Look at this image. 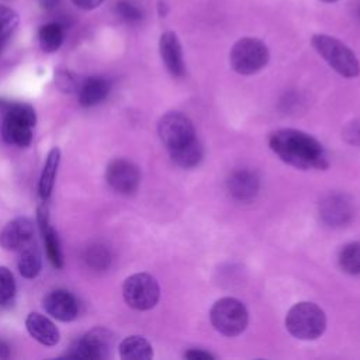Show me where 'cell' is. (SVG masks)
I'll list each match as a JSON object with an SVG mask.
<instances>
[{
  "mask_svg": "<svg viewBox=\"0 0 360 360\" xmlns=\"http://www.w3.org/2000/svg\"><path fill=\"white\" fill-rule=\"evenodd\" d=\"M269 146L283 162L297 169H326L329 166L322 143L298 129L283 128L274 131L269 138Z\"/></svg>",
  "mask_w": 360,
  "mask_h": 360,
  "instance_id": "6da1fadb",
  "label": "cell"
},
{
  "mask_svg": "<svg viewBox=\"0 0 360 360\" xmlns=\"http://www.w3.org/2000/svg\"><path fill=\"white\" fill-rule=\"evenodd\" d=\"M285 328L297 339L314 340L325 332L326 316L316 304L301 301L287 312Z\"/></svg>",
  "mask_w": 360,
  "mask_h": 360,
  "instance_id": "7a4b0ae2",
  "label": "cell"
},
{
  "mask_svg": "<svg viewBox=\"0 0 360 360\" xmlns=\"http://www.w3.org/2000/svg\"><path fill=\"white\" fill-rule=\"evenodd\" d=\"M311 44L325 62L340 76L356 77L360 73V63L354 52L339 39L326 34H315L311 38Z\"/></svg>",
  "mask_w": 360,
  "mask_h": 360,
  "instance_id": "3957f363",
  "label": "cell"
},
{
  "mask_svg": "<svg viewBox=\"0 0 360 360\" xmlns=\"http://www.w3.org/2000/svg\"><path fill=\"white\" fill-rule=\"evenodd\" d=\"M229 62L232 69L239 75H253L267 65L269 49L257 38H240L229 52Z\"/></svg>",
  "mask_w": 360,
  "mask_h": 360,
  "instance_id": "277c9868",
  "label": "cell"
},
{
  "mask_svg": "<svg viewBox=\"0 0 360 360\" xmlns=\"http://www.w3.org/2000/svg\"><path fill=\"white\" fill-rule=\"evenodd\" d=\"M210 319L219 333L232 338L240 335L246 329L249 316L245 305L239 300L225 297L212 305Z\"/></svg>",
  "mask_w": 360,
  "mask_h": 360,
  "instance_id": "5b68a950",
  "label": "cell"
},
{
  "mask_svg": "<svg viewBox=\"0 0 360 360\" xmlns=\"http://www.w3.org/2000/svg\"><path fill=\"white\" fill-rule=\"evenodd\" d=\"M122 297L128 307L136 311L152 309L160 297V287L156 278L148 273H135L125 278Z\"/></svg>",
  "mask_w": 360,
  "mask_h": 360,
  "instance_id": "8992f818",
  "label": "cell"
},
{
  "mask_svg": "<svg viewBox=\"0 0 360 360\" xmlns=\"http://www.w3.org/2000/svg\"><path fill=\"white\" fill-rule=\"evenodd\" d=\"M112 345V333L103 326H96L91 330H89L82 339L75 342L70 350L66 353V356L90 360L107 359L110 356Z\"/></svg>",
  "mask_w": 360,
  "mask_h": 360,
  "instance_id": "52a82bcc",
  "label": "cell"
},
{
  "mask_svg": "<svg viewBox=\"0 0 360 360\" xmlns=\"http://www.w3.org/2000/svg\"><path fill=\"white\" fill-rule=\"evenodd\" d=\"M158 132L167 150L174 149L195 138V131L190 118L177 111L166 112L160 118L158 124Z\"/></svg>",
  "mask_w": 360,
  "mask_h": 360,
  "instance_id": "ba28073f",
  "label": "cell"
},
{
  "mask_svg": "<svg viewBox=\"0 0 360 360\" xmlns=\"http://www.w3.org/2000/svg\"><path fill=\"white\" fill-rule=\"evenodd\" d=\"M105 180L117 193L129 195L138 190L141 174L132 162L127 159H115L107 166Z\"/></svg>",
  "mask_w": 360,
  "mask_h": 360,
  "instance_id": "9c48e42d",
  "label": "cell"
},
{
  "mask_svg": "<svg viewBox=\"0 0 360 360\" xmlns=\"http://www.w3.org/2000/svg\"><path fill=\"white\" fill-rule=\"evenodd\" d=\"M353 214V202L346 194L332 193L325 195L319 202V217L332 228L347 225L352 221Z\"/></svg>",
  "mask_w": 360,
  "mask_h": 360,
  "instance_id": "30bf717a",
  "label": "cell"
},
{
  "mask_svg": "<svg viewBox=\"0 0 360 360\" xmlns=\"http://www.w3.org/2000/svg\"><path fill=\"white\" fill-rule=\"evenodd\" d=\"M34 239V222L28 217H15L0 231V248L4 250H20Z\"/></svg>",
  "mask_w": 360,
  "mask_h": 360,
  "instance_id": "8fae6325",
  "label": "cell"
},
{
  "mask_svg": "<svg viewBox=\"0 0 360 360\" xmlns=\"http://www.w3.org/2000/svg\"><path fill=\"white\" fill-rule=\"evenodd\" d=\"M44 309L52 318L60 322H70L79 314V304L76 298L66 290L51 291L42 301Z\"/></svg>",
  "mask_w": 360,
  "mask_h": 360,
  "instance_id": "7c38bea8",
  "label": "cell"
},
{
  "mask_svg": "<svg viewBox=\"0 0 360 360\" xmlns=\"http://www.w3.org/2000/svg\"><path fill=\"white\" fill-rule=\"evenodd\" d=\"M260 187V180L256 172L249 169L233 170L226 179V188L229 194L239 201L253 200Z\"/></svg>",
  "mask_w": 360,
  "mask_h": 360,
  "instance_id": "4fadbf2b",
  "label": "cell"
},
{
  "mask_svg": "<svg viewBox=\"0 0 360 360\" xmlns=\"http://www.w3.org/2000/svg\"><path fill=\"white\" fill-rule=\"evenodd\" d=\"M159 52L169 73L173 77H181L186 72L183 49L177 35L173 31H166L160 35Z\"/></svg>",
  "mask_w": 360,
  "mask_h": 360,
  "instance_id": "5bb4252c",
  "label": "cell"
},
{
  "mask_svg": "<svg viewBox=\"0 0 360 360\" xmlns=\"http://www.w3.org/2000/svg\"><path fill=\"white\" fill-rule=\"evenodd\" d=\"M25 328L31 338L44 346H55L60 339L56 325L48 316L39 312L28 314L25 318Z\"/></svg>",
  "mask_w": 360,
  "mask_h": 360,
  "instance_id": "9a60e30c",
  "label": "cell"
},
{
  "mask_svg": "<svg viewBox=\"0 0 360 360\" xmlns=\"http://www.w3.org/2000/svg\"><path fill=\"white\" fill-rule=\"evenodd\" d=\"M42 267V255L38 243L31 239L20 249L18 271L25 278H35Z\"/></svg>",
  "mask_w": 360,
  "mask_h": 360,
  "instance_id": "2e32d148",
  "label": "cell"
},
{
  "mask_svg": "<svg viewBox=\"0 0 360 360\" xmlns=\"http://www.w3.org/2000/svg\"><path fill=\"white\" fill-rule=\"evenodd\" d=\"M1 136L10 145L25 148L32 142V127L11 117H4L1 124Z\"/></svg>",
  "mask_w": 360,
  "mask_h": 360,
  "instance_id": "e0dca14e",
  "label": "cell"
},
{
  "mask_svg": "<svg viewBox=\"0 0 360 360\" xmlns=\"http://www.w3.org/2000/svg\"><path fill=\"white\" fill-rule=\"evenodd\" d=\"M172 160L183 167V169H191L194 166H197L204 156V149L202 145L200 143V141L197 138H193L191 141L174 148L169 150Z\"/></svg>",
  "mask_w": 360,
  "mask_h": 360,
  "instance_id": "ac0fdd59",
  "label": "cell"
},
{
  "mask_svg": "<svg viewBox=\"0 0 360 360\" xmlns=\"http://www.w3.org/2000/svg\"><path fill=\"white\" fill-rule=\"evenodd\" d=\"M120 357L122 360H149L153 357L152 345L142 336H127L118 347Z\"/></svg>",
  "mask_w": 360,
  "mask_h": 360,
  "instance_id": "d6986e66",
  "label": "cell"
},
{
  "mask_svg": "<svg viewBox=\"0 0 360 360\" xmlns=\"http://www.w3.org/2000/svg\"><path fill=\"white\" fill-rule=\"evenodd\" d=\"M110 91V83L103 77L87 79L79 90V104L82 107H91L103 101Z\"/></svg>",
  "mask_w": 360,
  "mask_h": 360,
  "instance_id": "ffe728a7",
  "label": "cell"
},
{
  "mask_svg": "<svg viewBox=\"0 0 360 360\" xmlns=\"http://www.w3.org/2000/svg\"><path fill=\"white\" fill-rule=\"evenodd\" d=\"M59 162H60V150H59V148L55 146L48 152V156H46L41 177H39V183H38L39 197L42 200H48L53 190Z\"/></svg>",
  "mask_w": 360,
  "mask_h": 360,
  "instance_id": "44dd1931",
  "label": "cell"
},
{
  "mask_svg": "<svg viewBox=\"0 0 360 360\" xmlns=\"http://www.w3.org/2000/svg\"><path fill=\"white\" fill-rule=\"evenodd\" d=\"M63 27L59 22H48L42 25L38 31L39 46L45 52H55L63 44Z\"/></svg>",
  "mask_w": 360,
  "mask_h": 360,
  "instance_id": "7402d4cb",
  "label": "cell"
},
{
  "mask_svg": "<svg viewBox=\"0 0 360 360\" xmlns=\"http://www.w3.org/2000/svg\"><path fill=\"white\" fill-rule=\"evenodd\" d=\"M338 263L345 273L360 274V242L345 245L338 255Z\"/></svg>",
  "mask_w": 360,
  "mask_h": 360,
  "instance_id": "603a6c76",
  "label": "cell"
},
{
  "mask_svg": "<svg viewBox=\"0 0 360 360\" xmlns=\"http://www.w3.org/2000/svg\"><path fill=\"white\" fill-rule=\"evenodd\" d=\"M0 107H1V111L4 114V117H11L17 121H21L30 127H35L37 124V114H35V110L31 104H27V103H11V101H7V103H0Z\"/></svg>",
  "mask_w": 360,
  "mask_h": 360,
  "instance_id": "cb8c5ba5",
  "label": "cell"
},
{
  "mask_svg": "<svg viewBox=\"0 0 360 360\" xmlns=\"http://www.w3.org/2000/svg\"><path fill=\"white\" fill-rule=\"evenodd\" d=\"M41 233H42V238L45 242V250H46V256H48L49 262L52 263L53 267L62 269L63 267V255H62V249H60V243H59L56 231L49 225Z\"/></svg>",
  "mask_w": 360,
  "mask_h": 360,
  "instance_id": "d4e9b609",
  "label": "cell"
},
{
  "mask_svg": "<svg viewBox=\"0 0 360 360\" xmlns=\"http://www.w3.org/2000/svg\"><path fill=\"white\" fill-rule=\"evenodd\" d=\"M17 285L10 269L0 266V307H10L14 302Z\"/></svg>",
  "mask_w": 360,
  "mask_h": 360,
  "instance_id": "484cf974",
  "label": "cell"
},
{
  "mask_svg": "<svg viewBox=\"0 0 360 360\" xmlns=\"http://www.w3.org/2000/svg\"><path fill=\"white\" fill-rule=\"evenodd\" d=\"M18 24V15L14 10L0 6V51L4 48Z\"/></svg>",
  "mask_w": 360,
  "mask_h": 360,
  "instance_id": "4316f807",
  "label": "cell"
},
{
  "mask_svg": "<svg viewBox=\"0 0 360 360\" xmlns=\"http://www.w3.org/2000/svg\"><path fill=\"white\" fill-rule=\"evenodd\" d=\"M84 260L94 270H105L111 263V255L103 245H91L86 250Z\"/></svg>",
  "mask_w": 360,
  "mask_h": 360,
  "instance_id": "83f0119b",
  "label": "cell"
},
{
  "mask_svg": "<svg viewBox=\"0 0 360 360\" xmlns=\"http://www.w3.org/2000/svg\"><path fill=\"white\" fill-rule=\"evenodd\" d=\"M118 15L127 22H138L142 18L141 8L129 0H121L117 3Z\"/></svg>",
  "mask_w": 360,
  "mask_h": 360,
  "instance_id": "f1b7e54d",
  "label": "cell"
},
{
  "mask_svg": "<svg viewBox=\"0 0 360 360\" xmlns=\"http://www.w3.org/2000/svg\"><path fill=\"white\" fill-rule=\"evenodd\" d=\"M55 82L59 90L63 93H73L77 87L73 76L69 72H58Z\"/></svg>",
  "mask_w": 360,
  "mask_h": 360,
  "instance_id": "f546056e",
  "label": "cell"
},
{
  "mask_svg": "<svg viewBox=\"0 0 360 360\" xmlns=\"http://www.w3.org/2000/svg\"><path fill=\"white\" fill-rule=\"evenodd\" d=\"M343 136L349 143L360 146V120L347 124L343 129Z\"/></svg>",
  "mask_w": 360,
  "mask_h": 360,
  "instance_id": "4dcf8cb0",
  "label": "cell"
},
{
  "mask_svg": "<svg viewBox=\"0 0 360 360\" xmlns=\"http://www.w3.org/2000/svg\"><path fill=\"white\" fill-rule=\"evenodd\" d=\"M37 222L41 232H44L49 226V208L46 200H42L37 208Z\"/></svg>",
  "mask_w": 360,
  "mask_h": 360,
  "instance_id": "1f68e13d",
  "label": "cell"
},
{
  "mask_svg": "<svg viewBox=\"0 0 360 360\" xmlns=\"http://www.w3.org/2000/svg\"><path fill=\"white\" fill-rule=\"evenodd\" d=\"M186 359L190 360H210V359H215V356L210 352H205L202 349H190L184 353Z\"/></svg>",
  "mask_w": 360,
  "mask_h": 360,
  "instance_id": "d6a6232c",
  "label": "cell"
},
{
  "mask_svg": "<svg viewBox=\"0 0 360 360\" xmlns=\"http://www.w3.org/2000/svg\"><path fill=\"white\" fill-rule=\"evenodd\" d=\"M73 4L82 10H94L98 6H101V3H104V0H72Z\"/></svg>",
  "mask_w": 360,
  "mask_h": 360,
  "instance_id": "836d02e7",
  "label": "cell"
},
{
  "mask_svg": "<svg viewBox=\"0 0 360 360\" xmlns=\"http://www.w3.org/2000/svg\"><path fill=\"white\" fill-rule=\"evenodd\" d=\"M10 357V347L8 345L0 339V359H8Z\"/></svg>",
  "mask_w": 360,
  "mask_h": 360,
  "instance_id": "e575fe53",
  "label": "cell"
},
{
  "mask_svg": "<svg viewBox=\"0 0 360 360\" xmlns=\"http://www.w3.org/2000/svg\"><path fill=\"white\" fill-rule=\"evenodd\" d=\"M166 11H167L166 4H165L162 0H159V14H160V15H166Z\"/></svg>",
  "mask_w": 360,
  "mask_h": 360,
  "instance_id": "d590c367",
  "label": "cell"
},
{
  "mask_svg": "<svg viewBox=\"0 0 360 360\" xmlns=\"http://www.w3.org/2000/svg\"><path fill=\"white\" fill-rule=\"evenodd\" d=\"M321 1H323V3H335L338 0H321Z\"/></svg>",
  "mask_w": 360,
  "mask_h": 360,
  "instance_id": "8d00e7d4",
  "label": "cell"
},
{
  "mask_svg": "<svg viewBox=\"0 0 360 360\" xmlns=\"http://www.w3.org/2000/svg\"><path fill=\"white\" fill-rule=\"evenodd\" d=\"M357 14H359V18H360V4H359V8H357Z\"/></svg>",
  "mask_w": 360,
  "mask_h": 360,
  "instance_id": "74e56055",
  "label": "cell"
}]
</instances>
